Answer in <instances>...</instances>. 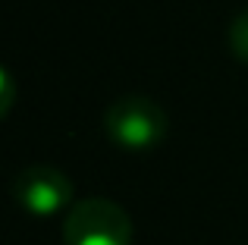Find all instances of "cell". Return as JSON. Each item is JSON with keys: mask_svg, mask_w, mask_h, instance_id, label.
Segmentation results:
<instances>
[{"mask_svg": "<svg viewBox=\"0 0 248 245\" xmlns=\"http://www.w3.org/2000/svg\"><path fill=\"white\" fill-rule=\"evenodd\" d=\"M13 101H16V82H13L10 69L0 66V120L13 110Z\"/></svg>", "mask_w": 248, "mask_h": 245, "instance_id": "5b68a950", "label": "cell"}, {"mask_svg": "<svg viewBox=\"0 0 248 245\" xmlns=\"http://www.w3.org/2000/svg\"><path fill=\"white\" fill-rule=\"evenodd\" d=\"M66 245H132V217L110 198H82L63 220Z\"/></svg>", "mask_w": 248, "mask_h": 245, "instance_id": "7a4b0ae2", "label": "cell"}, {"mask_svg": "<svg viewBox=\"0 0 248 245\" xmlns=\"http://www.w3.org/2000/svg\"><path fill=\"white\" fill-rule=\"evenodd\" d=\"M167 110L145 94H123L104 110V132L129 151H148L167 138Z\"/></svg>", "mask_w": 248, "mask_h": 245, "instance_id": "6da1fadb", "label": "cell"}, {"mask_svg": "<svg viewBox=\"0 0 248 245\" xmlns=\"http://www.w3.org/2000/svg\"><path fill=\"white\" fill-rule=\"evenodd\" d=\"M13 198L22 211L35 217L60 214L63 208L73 204V183L69 176L54 164H29L13 176L10 185Z\"/></svg>", "mask_w": 248, "mask_h": 245, "instance_id": "3957f363", "label": "cell"}, {"mask_svg": "<svg viewBox=\"0 0 248 245\" xmlns=\"http://www.w3.org/2000/svg\"><path fill=\"white\" fill-rule=\"evenodd\" d=\"M226 44H230L236 60L248 63V6L230 19V25H226Z\"/></svg>", "mask_w": 248, "mask_h": 245, "instance_id": "277c9868", "label": "cell"}]
</instances>
